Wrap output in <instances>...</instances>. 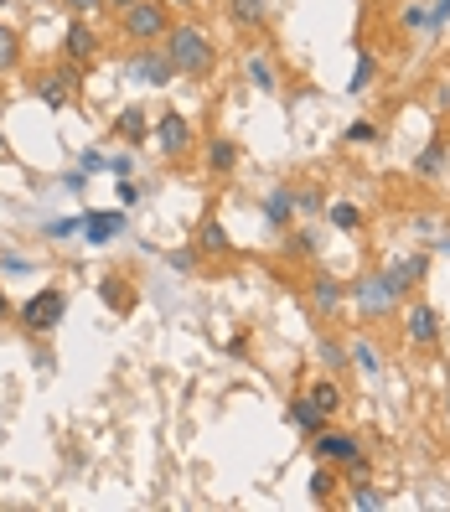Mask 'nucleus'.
Instances as JSON below:
<instances>
[{"mask_svg":"<svg viewBox=\"0 0 450 512\" xmlns=\"http://www.w3.org/2000/svg\"><path fill=\"white\" fill-rule=\"evenodd\" d=\"M161 47L182 78H213V68H218V47L207 37V26H197V21H171Z\"/></svg>","mask_w":450,"mask_h":512,"instance_id":"nucleus-1","label":"nucleus"},{"mask_svg":"<svg viewBox=\"0 0 450 512\" xmlns=\"http://www.w3.org/2000/svg\"><path fill=\"white\" fill-rule=\"evenodd\" d=\"M119 78L140 83V88H166V83H176L182 73H176V63L166 57L161 42H145V47H130L125 57H119Z\"/></svg>","mask_w":450,"mask_h":512,"instance_id":"nucleus-2","label":"nucleus"},{"mask_svg":"<svg viewBox=\"0 0 450 512\" xmlns=\"http://www.w3.org/2000/svg\"><path fill=\"white\" fill-rule=\"evenodd\" d=\"M63 316H68V290H63V285L32 290V295L21 300V311H16V321H21L26 337H47V331L63 326Z\"/></svg>","mask_w":450,"mask_h":512,"instance_id":"nucleus-3","label":"nucleus"},{"mask_svg":"<svg viewBox=\"0 0 450 512\" xmlns=\"http://www.w3.org/2000/svg\"><path fill=\"white\" fill-rule=\"evenodd\" d=\"M171 6L166 0H135L130 11H119V37H125L130 47H145V42H161L171 32Z\"/></svg>","mask_w":450,"mask_h":512,"instance_id":"nucleus-4","label":"nucleus"},{"mask_svg":"<svg viewBox=\"0 0 450 512\" xmlns=\"http://www.w3.org/2000/svg\"><path fill=\"white\" fill-rule=\"evenodd\" d=\"M347 300L357 306V316H368V321H388V316H394V311L404 306L399 290L388 285L383 269H368L363 280H352V285H347Z\"/></svg>","mask_w":450,"mask_h":512,"instance_id":"nucleus-5","label":"nucleus"},{"mask_svg":"<svg viewBox=\"0 0 450 512\" xmlns=\"http://www.w3.org/2000/svg\"><path fill=\"white\" fill-rule=\"evenodd\" d=\"M125 233H130V213H125V207H83V213H78L83 249H109Z\"/></svg>","mask_w":450,"mask_h":512,"instance_id":"nucleus-6","label":"nucleus"},{"mask_svg":"<svg viewBox=\"0 0 450 512\" xmlns=\"http://www.w3.org/2000/svg\"><path fill=\"white\" fill-rule=\"evenodd\" d=\"M150 140H156V150H161L166 161H182V156H192L197 130H192V119L182 109H166V114L150 119Z\"/></svg>","mask_w":450,"mask_h":512,"instance_id":"nucleus-7","label":"nucleus"},{"mask_svg":"<svg viewBox=\"0 0 450 512\" xmlns=\"http://www.w3.org/2000/svg\"><path fill=\"white\" fill-rule=\"evenodd\" d=\"M83 88V63H73V57H63L52 73H42L37 83H32V99L42 104V109H68V99Z\"/></svg>","mask_w":450,"mask_h":512,"instance_id":"nucleus-8","label":"nucleus"},{"mask_svg":"<svg viewBox=\"0 0 450 512\" xmlns=\"http://www.w3.org/2000/svg\"><path fill=\"white\" fill-rule=\"evenodd\" d=\"M404 342L414 352H435L440 347V311L430 306V300L409 295V306H404Z\"/></svg>","mask_w":450,"mask_h":512,"instance_id":"nucleus-9","label":"nucleus"},{"mask_svg":"<svg viewBox=\"0 0 450 512\" xmlns=\"http://www.w3.org/2000/svg\"><path fill=\"white\" fill-rule=\"evenodd\" d=\"M383 275H388V285L399 290V300H409L414 285H425V275H430V249H414V254L388 259V264H383Z\"/></svg>","mask_w":450,"mask_h":512,"instance_id":"nucleus-10","label":"nucleus"},{"mask_svg":"<svg viewBox=\"0 0 450 512\" xmlns=\"http://www.w3.org/2000/svg\"><path fill=\"white\" fill-rule=\"evenodd\" d=\"M357 450H363V440L357 435H347V430H316L311 435V461H321V466H342V461H352Z\"/></svg>","mask_w":450,"mask_h":512,"instance_id":"nucleus-11","label":"nucleus"},{"mask_svg":"<svg viewBox=\"0 0 450 512\" xmlns=\"http://www.w3.org/2000/svg\"><path fill=\"white\" fill-rule=\"evenodd\" d=\"M259 218H264V228L269 233H285L300 213H295V187H269L264 197H259Z\"/></svg>","mask_w":450,"mask_h":512,"instance_id":"nucleus-12","label":"nucleus"},{"mask_svg":"<svg viewBox=\"0 0 450 512\" xmlns=\"http://www.w3.org/2000/svg\"><path fill=\"white\" fill-rule=\"evenodd\" d=\"M306 300H311V311L316 316H337L342 306H347V280H337V275H311V285H306Z\"/></svg>","mask_w":450,"mask_h":512,"instance_id":"nucleus-13","label":"nucleus"},{"mask_svg":"<svg viewBox=\"0 0 450 512\" xmlns=\"http://www.w3.org/2000/svg\"><path fill=\"white\" fill-rule=\"evenodd\" d=\"M99 47H104V37L88 26V16H73L68 32H63V57H73V63H94Z\"/></svg>","mask_w":450,"mask_h":512,"instance_id":"nucleus-14","label":"nucleus"},{"mask_svg":"<svg viewBox=\"0 0 450 512\" xmlns=\"http://www.w3.org/2000/svg\"><path fill=\"white\" fill-rule=\"evenodd\" d=\"M445 166H450V140L445 135H430L425 145H419V156H414V182H440L445 176Z\"/></svg>","mask_w":450,"mask_h":512,"instance_id":"nucleus-15","label":"nucleus"},{"mask_svg":"<svg viewBox=\"0 0 450 512\" xmlns=\"http://www.w3.org/2000/svg\"><path fill=\"white\" fill-rule=\"evenodd\" d=\"M94 290H99V300H104V311H114V316H130V311L140 306V290H135V280H125V275H104Z\"/></svg>","mask_w":450,"mask_h":512,"instance_id":"nucleus-16","label":"nucleus"},{"mask_svg":"<svg viewBox=\"0 0 450 512\" xmlns=\"http://www.w3.org/2000/svg\"><path fill=\"white\" fill-rule=\"evenodd\" d=\"M109 135L114 140H125V145H140V140H150V114L140 109V104H125L114 119H109Z\"/></svg>","mask_w":450,"mask_h":512,"instance_id":"nucleus-17","label":"nucleus"},{"mask_svg":"<svg viewBox=\"0 0 450 512\" xmlns=\"http://www.w3.org/2000/svg\"><path fill=\"white\" fill-rule=\"evenodd\" d=\"M244 78L254 83V94H280V68L269 63V52H244Z\"/></svg>","mask_w":450,"mask_h":512,"instance_id":"nucleus-18","label":"nucleus"},{"mask_svg":"<svg viewBox=\"0 0 450 512\" xmlns=\"http://www.w3.org/2000/svg\"><path fill=\"white\" fill-rule=\"evenodd\" d=\"M306 399H311V404H316V409H321L326 419H337V414L347 409V394H342V383H337V373H332V378H316V383L306 388Z\"/></svg>","mask_w":450,"mask_h":512,"instance_id":"nucleus-19","label":"nucleus"},{"mask_svg":"<svg viewBox=\"0 0 450 512\" xmlns=\"http://www.w3.org/2000/svg\"><path fill=\"white\" fill-rule=\"evenodd\" d=\"M207 171L213 176H233L238 171V140H228V135H207Z\"/></svg>","mask_w":450,"mask_h":512,"instance_id":"nucleus-20","label":"nucleus"},{"mask_svg":"<svg viewBox=\"0 0 450 512\" xmlns=\"http://www.w3.org/2000/svg\"><path fill=\"white\" fill-rule=\"evenodd\" d=\"M285 419H290V425H295L300 435H306V440H311L316 430H326V425H332V419H326V414H321V409H316V404H311L306 394H300V399H290V404H285Z\"/></svg>","mask_w":450,"mask_h":512,"instance_id":"nucleus-21","label":"nucleus"},{"mask_svg":"<svg viewBox=\"0 0 450 512\" xmlns=\"http://www.w3.org/2000/svg\"><path fill=\"white\" fill-rule=\"evenodd\" d=\"M197 254H207V259H228V254H233V238H228V228H223L218 218H202V228H197Z\"/></svg>","mask_w":450,"mask_h":512,"instance_id":"nucleus-22","label":"nucleus"},{"mask_svg":"<svg viewBox=\"0 0 450 512\" xmlns=\"http://www.w3.org/2000/svg\"><path fill=\"white\" fill-rule=\"evenodd\" d=\"M347 357H352V373H363V378H378L383 373V352L368 337H352L347 342Z\"/></svg>","mask_w":450,"mask_h":512,"instance_id":"nucleus-23","label":"nucleus"},{"mask_svg":"<svg viewBox=\"0 0 450 512\" xmlns=\"http://www.w3.org/2000/svg\"><path fill=\"white\" fill-rule=\"evenodd\" d=\"M378 73H383V63H378V57L363 47V52H357V68H352V78H347V94H352V99H363L368 88L378 83Z\"/></svg>","mask_w":450,"mask_h":512,"instance_id":"nucleus-24","label":"nucleus"},{"mask_svg":"<svg viewBox=\"0 0 450 512\" xmlns=\"http://www.w3.org/2000/svg\"><path fill=\"white\" fill-rule=\"evenodd\" d=\"M228 21H233V26H249V32H259V26L269 21V0H228Z\"/></svg>","mask_w":450,"mask_h":512,"instance_id":"nucleus-25","label":"nucleus"},{"mask_svg":"<svg viewBox=\"0 0 450 512\" xmlns=\"http://www.w3.org/2000/svg\"><path fill=\"white\" fill-rule=\"evenodd\" d=\"M321 218L332 223L337 233H357V228H363V207H357V202H326Z\"/></svg>","mask_w":450,"mask_h":512,"instance_id":"nucleus-26","label":"nucleus"},{"mask_svg":"<svg viewBox=\"0 0 450 512\" xmlns=\"http://www.w3.org/2000/svg\"><path fill=\"white\" fill-rule=\"evenodd\" d=\"M316 249H321L316 228H285V254L290 259H316Z\"/></svg>","mask_w":450,"mask_h":512,"instance_id":"nucleus-27","label":"nucleus"},{"mask_svg":"<svg viewBox=\"0 0 450 512\" xmlns=\"http://www.w3.org/2000/svg\"><path fill=\"white\" fill-rule=\"evenodd\" d=\"M332 492H342L337 466H321V461H316V471H311V502H316V507H326V502H332Z\"/></svg>","mask_w":450,"mask_h":512,"instance_id":"nucleus-28","label":"nucleus"},{"mask_svg":"<svg viewBox=\"0 0 450 512\" xmlns=\"http://www.w3.org/2000/svg\"><path fill=\"white\" fill-rule=\"evenodd\" d=\"M16 63H21V32L0 21V73H11Z\"/></svg>","mask_w":450,"mask_h":512,"instance_id":"nucleus-29","label":"nucleus"},{"mask_svg":"<svg viewBox=\"0 0 450 512\" xmlns=\"http://www.w3.org/2000/svg\"><path fill=\"white\" fill-rule=\"evenodd\" d=\"M316 357H321L332 373H347V368H352V357H347V347H342L337 337H321V342H316Z\"/></svg>","mask_w":450,"mask_h":512,"instance_id":"nucleus-30","label":"nucleus"},{"mask_svg":"<svg viewBox=\"0 0 450 512\" xmlns=\"http://www.w3.org/2000/svg\"><path fill=\"white\" fill-rule=\"evenodd\" d=\"M399 26L414 37H425V26H430V0H409V6L399 11Z\"/></svg>","mask_w":450,"mask_h":512,"instance_id":"nucleus-31","label":"nucleus"},{"mask_svg":"<svg viewBox=\"0 0 450 512\" xmlns=\"http://www.w3.org/2000/svg\"><path fill=\"white\" fill-rule=\"evenodd\" d=\"M347 507H357V512H378V507H388V497H383V492H373V481H352Z\"/></svg>","mask_w":450,"mask_h":512,"instance_id":"nucleus-32","label":"nucleus"},{"mask_svg":"<svg viewBox=\"0 0 450 512\" xmlns=\"http://www.w3.org/2000/svg\"><path fill=\"white\" fill-rule=\"evenodd\" d=\"M450 32V0H430V26H425V42H440Z\"/></svg>","mask_w":450,"mask_h":512,"instance_id":"nucleus-33","label":"nucleus"},{"mask_svg":"<svg viewBox=\"0 0 450 512\" xmlns=\"http://www.w3.org/2000/svg\"><path fill=\"white\" fill-rule=\"evenodd\" d=\"M295 213H300V218H321V213H326V192H321V187L295 192Z\"/></svg>","mask_w":450,"mask_h":512,"instance_id":"nucleus-34","label":"nucleus"},{"mask_svg":"<svg viewBox=\"0 0 450 512\" xmlns=\"http://www.w3.org/2000/svg\"><path fill=\"white\" fill-rule=\"evenodd\" d=\"M135 166H140V161H135V150H130V145H125V150H114V156H104V171L114 176V182H119V176H135Z\"/></svg>","mask_w":450,"mask_h":512,"instance_id":"nucleus-35","label":"nucleus"},{"mask_svg":"<svg viewBox=\"0 0 450 512\" xmlns=\"http://www.w3.org/2000/svg\"><path fill=\"white\" fill-rule=\"evenodd\" d=\"M337 471H342L347 481H373V456H368V450H357V456H352V461H342Z\"/></svg>","mask_w":450,"mask_h":512,"instance_id":"nucleus-36","label":"nucleus"},{"mask_svg":"<svg viewBox=\"0 0 450 512\" xmlns=\"http://www.w3.org/2000/svg\"><path fill=\"white\" fill-rule=\"evenodd\" d=\"M342 140L347 145H373L378 140V125H373V119H352V125L342 130Z\"/></svg>","mask_w":450,"mask_h":512,"instance_id":"nucleus-37","label":"nucleus"},{"mask_svg":"<svg viewBox=\"0 0 450 512\" xmlns=\"http://www.w3.org/2000/svg\"><path fill=\"white\" fill-rule=\"evenodd\" d=\"M42 238H52V244L78 238V218H47V223H42Z\"/></svg>","mask_w":450,"mask_h":512,"instance_id":"nucleus-38","label":"nucleus"},{"mask_svg":"<svg viewBox=\"0 0 450 512\" xmlns=\"http://www.w3.org/2000/svg\"><path fill=\"white\" fill-rule=\"evenodd\" d=\"M32 259H26V254H11V249H0V275H32Z\"/></svg>","mask_w":450,"mask_h":512,"instance_id":"nucleus-39","label":"nucleus"},{"mask_svg":"<svg viewBox=\"0 0 450 512\" xmlns=\"http://www.w3.org/2000/svg\"><path fill=\"white\" fill-rule=\"evenodd\" d=\"M114 197H119V207H125V213H130V207L140 202V187H135V176H119V182H114Z\"/></svg>","mask_w":450,"mask_h":512,"instance_id":"nucleus-40","label":"nucleus"},{"mask_svg":"<svg viewBox=\"0 0 450 512\" xmlns=\"http://www.w3.org/2000/svg\"><path fill=\"white\" fill-rule=\"evenodd\" d=\"M78 171H88V176H99V171H104V150H99V145H88V150H78Z\"/></svg>","mask_w":450,"mask_h":512,"instance_id":"nucleus-41","label":"nucleus"},{"mask_svg":"<svg viewBox=\"0 0 450 512\" xmlns=\"http://www.w3.org/2000/svg\"><path fill=\"white\" fill-rule=\"evenodd\" d=\"M197 259H202L197 249H171V254H166V264H171V269H182V275H192Z\"/></svg>","mask_w":450,"mask_h":512,"instance_id":"nucleus-42","label":"nucleus"},{"mask_svg":"<svg viewBox=\"0 0 450 512\" xmlns=\"http://www.w3.org/2000/svg\"><path fill=\"white\" fill-rule=\"evenodd\" d=\"M63 192H73V197H78V192H88V171H78V166H73V171H63Z\"/></svg>","mask_w":450,"mask_h":512,"instance_id":"nucleus-43","label":"nucleus"},{"mask_svg":"<svg viewBox=\"0 0 450 512\" xmlns=\"http://www.w3.org/2000/svg\"><path fill=\"white\" fill-rule=\"evenodd\" d=\"M32 368H37V373H52V368H57V352H52V347H37V352H32Z\"/></svg>","mask_w":450,"mask_h":512,"instance_id":"nucleus-44","label":"nucleus"},{"mask_svg":"<svg viewBox=\"0 0 450 512\" xmlns=\"http://www.w3.org/2000/svg\"><path fill=\"white\" fill-rule=\"evenodd\" d=\"M63 6H68L73 16H94V11H104V0H63Z\"/></svg>","mask_w":450,"mask_h":512,"instance_id":"nucleus-45","label":"nucleus"},{"mask_svg":"<svg viewBox=\"0 0 450 512\" xmlns=\"http://www.w3.org/2000/svg\"><path fill=\"white\" fill-rule=\"evenodd\" d=\"M130 6H135V0H104V11H114V16H119V11H130Z\"/></svg>","mask_w":450,"mask_h":512,"instance_id":"nucleus-46","label":"nucleus"},{"mask_svg":"<svg viewBox=\"0 0 450 512\" xmlns=\"http://www.w3.org/2000/svg\"><path fill=\"white\" fill-rule=\"evenodd\" d=\"M0 316H11V295H6V285H0Z\"/></svg>","mask_w":450,"mask_h":512,"instance_id":"nucleus-47","label":"nucleus"},{"mask_svg":"<svg viewBox=\"0 0 450 512\" xmlns=\"http://www.w3.org/2000/svg\"><path fill=\"white\" fill-rule=\"evenodd\" d=\"M435 249H440V254H450V233H445V238H435Z\"/></svg>","mask_w":450,"mask_h":512,"instance_id":"nucleus-48","label":"nucleus"},{"mask_svg":"<svg viewBox=\"0 0 450 512\" xmlns=\"http://www.w3.org/2000/svg\"><path fill=\"white\" fill-rule=\"evenodd\" d=\"M445 425H450V388H445Z\"/></svg>","mask_w":450,"mask_h":512,"instance_id":"nucleus-49","label":"nucleus"},{"mask_svg":"<svg viewBox=\"0 0 450 512\" xmlns=\"http://www.w3.org/2000/svg\"><path fill=\"white\" fill-rule=\"evenodd\" d=\"M171 6H182V11H187V6H197V0H171Z\"/></svg>","mask_w":450,"mask_h":512,"instance_id":"nucleus-50","label":"nucleus"},{"mask_svg":"<svg viewBox=\"0 0 450 512\" xmlns=\"http://www.w3.org/2000/svg\"><path fill=\"white\" fill-rule=\"evenodd\" d=\"M0 11H6V0H0Z\"/></svg>","mask_w":450,"mask_h":512,"instance_id":"nucleus-51","label":"nucleus"}]
</instances>
